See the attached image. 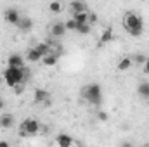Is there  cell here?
I'll use <instances>...</instances> for the list:
<instances>
[{
	"label": "cell",
	"mask_w": 149,
	"mask_h": 147,
	"mask_svg": "<svg viewBox=\"0 0 149 147\" xmlns=\"http://www.w3.org/2000/svg\"><path fill=\"white\" fill-rule=\"evenodd\" d=\"M30 69L26 68V66H23V68H10V66H7V69L3 71V81H5V85L7 87H16L17 83H26L28 80H30Z\"/></svg>",
	"instance_id": "6da1fadb"
},
{
	"label": "cell",
	"mask_w": 149,
	"mask_h": 147,
	"mask_svg": "<svg viewBox=\"0 0 149 147\" xmlns=\"http://www.w3.org/2000/svg\"><path fill=\"white\" fill-rule=\"evenodd\" d=\"M123 28L130 37H141L144 33V21L137 12H127L123 16Z\"/></svg>",
	"instance_id": "7a4b0ae2"
},
{
	"label": "cell",
	"mask_w": 149,
	"mask_h": 147,
	"mask_svg": "<svg viewBox=\"0 0 149 147\" xmlns=\"http://www.w3.org/2000/svg\"><path fill=\"white\" fill-rule=\"evenodd\" d=\"M81 97L94 106H99L102 102V88L99 83H88L81 88Z\"/></svg>",
	"instance_id": "3957f363"
},
{
	"label": "cell",
	"mask_w": 149,
	"mask_h": 147,
	"mask_svg": "<svg viewBox=\"0 0 149 147\" xmlns=\"http://www.w3.org/2000/svg\"><path fill=\"white\" fill-rule=\"evenodd\" d=\"M19 132L23 137H28V135H37L40 132V123L38 119H33V118H26L21 125H19Z\"/></svg>",
	"instance_id": "277c9868"
},
{
	"label": "cell",
	"mask_w": 149,
	"mask_h": 147,
	"mask_svg": "<svg viewBox=\"0 0 149 147\" xmlns=\"http://www.w3.org/2000/svg\"><path fill=\"white\" fill-rule=\"evenodd\" d=\"M33 102H35V104H43L45 107H49V106L52 104V101H50V95H49V92H47L45 88H37V90H35Z\"/></svg>",
	"instance_id": "5b68a950"
},
{
	"label": "cell",
	"mask_w": 149,
	"mask_h": 147,
	"mask_svg": "<svg viewBox=\"0 0 149 147\" xmlns=\"http://www.w3.org/2000/svg\"><path fill=\"white\" fill-rule=\"evenodd\" d=\"M49 31H50V37L54 38H63L66 35V24L64 23H61V21H54L52 24H50V28H49Z\"/></svg>",
	"instance_id": "8992f818"
},
{
	"label": "cell",
	"mask_w": 149,
	"mask_h": 147,
	"mask_svg": "<svg viewBox=\"0 0 149 147\" xmlns=\"http://www.w3.org/2000/svg\"><path fill=\"white\" fill-rule=\"evenodd\" d=\"M3 19H5V23H9V24L16 26V24L19 23V19H21V14H19V10H17V9L9 7V9H5V12H3Z\"/></svg>",
	"instance_id": "52a82bcc"
},
{
	"label": "cell",
	"mask_w": 149,
	"mask_h": 147,
	"mask_svg": "<svg viewBox=\"0 0 149 147\" xmlns=\"http://www.w3.org/2000/svg\"><path fill=\"white\" fill-rule=\"evenodd\" d=\"M7 66H10V68H23V66H26L24 64V57L21 54H10L7 57Z\"/></svg>",
	"instance_id": "ba28073f"
},
{
	"label": "cell",
	"mask_w": 149,
	"mask_h": 147,
	"mask_svg": "<svg viewBox=\"0 0 149 147\" xmlns=\"http://www.w3.org/2000/svg\"><path fill=\"white\" fill-rule=\"evenodd\" d=\"M14 123H16V119H14L12 114L3 112V114L0 116V128H2V130H9V128H12Z\"/></svg>",
	"instance_id": "9c48e42d"
},
{
	"label": "cell",
	"mask_w": 149,
	"mask_h": 147,
	"mask_svg": "<svg viewBox=\"0 0 149 147\" xmlns=\"http://www.w3.org/2000/svg\"><path fill=\"white\" fill-rule=\"evenodd\" d=\"M70 10H71V14H74V12L88 10V7H87V3H85L83 0H71V2H70Z\"/></svg>",
	"instance_id": "30bf717a"
},
{
	"label": "cell",
	"mask_w": 149,
	"mask_h": 147,
	"mask_svg": "<svg viewBox=\"0 0 149 147\" xmlns=\"http://www.w3.org/2000/svg\"><path fill=\"white\" fill-rule=\"evenodd\" d=\"M56 144H57V146H61V147H71V146H74L76 142H74L70 135H66V133H61V135H57V139H56Z\"/></svg>",
	"instance_id": "8fae6325"
},
{
	"label": "cell",
	"mask_w": 149,
	"mask_h": 147,
	"mask_svg": "<svg viewBox=\"0 0 149 147\" xmlns=\"http://www.w3.org/2000/svg\"><path fill=\"white\" fill-rule=\"evenodd\" d=\"M16 26L19 28V31H24V33H26V31H30V30L33 28V21H31L30 17H23V16H21L19 23H17Z\"/></svg>",
	"instance_id": "7c38bea8"
},
{
	"label": "cell",
	"mask_w": 149,
	"mask_h": 147,
	"mask_svg": "<svg viewBox=\"0 0 149 147\" xmlns=\"http://www.w3.org/2000/svg\"><path fill=\"white\" fill-rule=\"evenodd\" d=\"M57 59H59V54H56V52H49L47 55H43V57H42V62H43L45 66L52 68V66H56Z\"/></svg>",
	"instance_id": "4fadbf2b"
},
{
	"label": "cell",
	"mask_w": 149,
	"mask_h": 147,
	"mask_svg": "<svg viewBox=\"0 0 149 147\" xmlns=\"http://www.w3.org/2000/svg\"><path fill=\"white\" fill-rule=\"evenodd\" d=\"M132 66H134V61H132V57H121V59H120V62L116 64L118 71H127V69H130Z\"/></svg>",
	"instance_id": "5bb4252c"
},
{
	"label": "cell",
	"mask_w": 149,
	"mask_h": 147,
	"mask_svg": "<svg viewBox=\"0 0 149 147\" xmlns=\"http://www.w3.org/2000/svg\"><path fill=\"white\" fill-rule=\"evenodd\" d=\"M113 28H106L102 33H101V38H99V45H106V43H109L113 40Z\"/></svg>",
	"instance_id": "9a60e30c"
},
{
	"label": "cell",
	"mask_w": 149,
	"mask_h": 147,
	"mask_svg": "<svg viewBox=\"0 0 149 147\" xmlns=\"http://www.w3.org/2000/svg\"><path fill=\"white\" fill-rule=\"evenodd\" d=\"M26 59H28L30 62H38V61H42V54L38 52L35 47H31V49L28 50V54H26Z\"/></svg>",
	"instance_id": "2e32d148"
},
{
	"label": "cell",
	"mask_w": 149,
	"mask_h": 147,
	"mask_svg": "<svg viewBox=\"0 0 149 147\" xmlns=\"http://www.w3.org/2000/svg\"><path fill=\"white\" fill-rule=\"evenodd\" d=\"M71 17H73L78 24H81V23H88V10H83V12H74V14H71Z\"/></svg>",
	"instance_id": "e0dca14e"
},
{
	"label": "cell",
	"mask_w": 149,
	"mask_h": 147,
	"mask_svg": "<svg viewBox=\"0 0 149 147\" xmlns=\"http://www.w3.org/2000/svg\"><path fill=\"white\" fill-rule=\"evenodd\" d=\"M35 49L42 54V57H43V55H47L49 52H52V47H50V43H47V42H42V43L35 45Z\"/></svg>",
	"instance_id": "ac0fdd59"
},
{
	"label": "cell",
	"mask_w": 149,
	"mask_h": 147,
	"mask_svg": "<svg viewBox=\"0 0 149 147\" xmlns=\"http://www.w3.org/2000/svg\"><path fill=\"white\" fill-rule=\"evenodd\" d=\"M49 9H50V12H52V14H61L64 7H63V3H61L59 0H52V2L49 3Z\"/></svg>",
	"instance_id": "d6986e66"
},
{
	"label": "cell",
	"mask_w": 149,
	"mask_h": 147,
	"mask_svg": "<svg viewBox=\"0 0 149 147\" xmlns=\"http://www.w3.org/2000/svg\"><path fill=\"white\" fill-rule=\"evenodd\" d=\"M90 31H92V24H88V23H81L76 26V33H80V35H90Z\"/></svg>",
	"instance_id": "ffe728a7"
},
{
	"label": "cell",
	"mask_w": 149,
	"mask_h": 147,
	"mask_svg": "<svg viewBox=\"0 0 149 147\" xmlns=\"http://www.w3.org/2000/svg\"><path fill=\"white\" fill-rule=\"evenodd\" d=\"M137 92H139V95H141V97L148 99V97H149V81L141 83V85H139V88H137Z\"/></svg>",
	"instance_id": "44dd1931"
},
{
	"label": "cell",
	"mask_w": 149,
	"mask_h": 147,
	"mask_svg": "<svg viewBox=\"0 0 149 147\" xmlns=\"http://www.w3.org/2000/svg\"><path fill=\"white\" fill-rule=\"evenodd\" d=\"M146 59H148V57H146L144 54H135V55L132 57V61H134V64H141V66H142V64L146 62Z\"/></svg>",
	"instance_id": "7402d4cb"
},
{
	"label": "cell",
	"mask_w": 149,
	"mask_h": 147,
	"mask_svg": "<svg viewBox=\"0 0 149 147\" xmlns=\"http://www.w3.org/2000/svg\"><path fill=\"white\" fill-rule=\"evenodd\" d=\"M64 24H66V30H68V31H76V26H78V23L74 21L73 17H71V19H68Z\"/></svg>",
	"instance_id": "603a6c76"
},
{
	"label": "cell",
	"mask_w": 149,
	"mask_h": 147,
	"mask_svg": "<svg viewBox=\"0 0 149 147\" xmlns=\"http://www.w3.org/2000/svg\"><path fill=\"white\" fill-rule=\"evenodd\" d=\"M24 85H26V83H17L16 87H12L14 94H16V95H21V94H23V90H24Z\"/></svg>",
	"instance_id": "cb8c5ba5"
},
{
	"label": "cell",
	"mask_w": 149,
	"mask_h": 147,
	"mask_svg": "<svg viewBox=\"0 0 149 147\" xmlns=\"http://www.w3.org/2000/svg\"><path fill=\"white\" fill-rule=\"evenodd\" d=\"M95 23H97V16L88 10V24H95Z\"/></svg>",
	"instance_id": "d4e9b609"
},
{
	"label": "cell",
	"mask_w": 149,
	"mask_h": 147,
	"mask_svg": "<svg viewBox=\"0 0 149 147\" xmlns=\"http://www.w3.org/2000/svg\"><path fill=\"white\" fill-rule=\"evenodd\" d=\"M97 118H99L101 121H108V119H109L108 112H104V111H99V112H97Z\"/></svg>",
	"instance_id": "484cf974"
},
{
	"label": "cell",
	"mask_w": 149,
	"mask_h": 147,
	"mask_svg": "<svg viewBox=\"0 0 149 147\" xmlns=\"http://www.w3.org/2000/svg\"><path fill=\"white\" fill-rule=\"evenodd\" d=\"M142 69H144V74H148L149 76V57L146 59V62L142 64Z\"/></svg>",
	"instance_id": "4316f807"
},
{
	"label": "cell",
	"mask_w": 149,
	"mask_h": 147,
	"mask_svg": "<svg viewBox=\"0 0 149 147\" xmlns=\"http://www.w3.org/2000/svg\"><path fill=\"white\" fill-rule=\"evenodd\" d=\"M3 107H5V102H3V99H2V97H0V111L3 109Z\"/></svg>",
	"instance_id": "83f0119b"
},
{
	"label": "cell",
	"mask_w": 149,
	"mask_h": 147,
	"mask_svg": "<svg viewBox=\"0 0 149 147\" xmlns=\"http://www.w3.org/2000/svg\"><path fill=\"white\" fill-rule=\"evenodd\" d=\"M148 99H149V97H148Z\"/></svg>",
	"instance_id": "f1b7e54d"
}]
</instances>
